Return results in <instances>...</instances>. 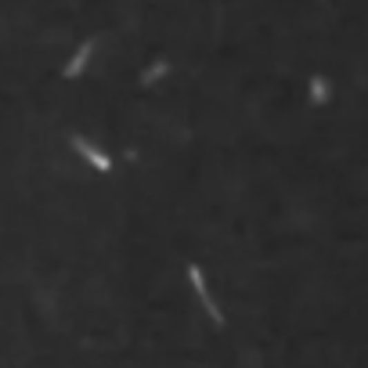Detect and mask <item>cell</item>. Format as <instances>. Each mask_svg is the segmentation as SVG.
<instances>
[{"label":"cell","mask_w":368,"mask_h":368,"mask_svg":"<svg viewBox=\"0 0 368 368\" xmlns=\"http://www.w3.org/2000/svg\"><path fill=\"white\" fill-rule=\"evenodd\" d=\"M72 148H76L79 155H84L87 163H90L94 170H98V173H108V170H112V159H108V155H105L98 145H90L87 137H72Z\"/></svg>","instance_id":"obj_2"},{"label":"cell","mask_w":368,"mask_h":368,"mask_svg":"<svg viewBox=\"0 0 368 368\" xmlns=\"http://www.w3.org/2000/svg\"><path fill=\"white\" fill-rule=\"evenodd\" d=\"M311 101H314L318 108L332 101V84H329L325 76H314V79H311Z\"/></svg>","instance_id":"obj_4"},{"label":"cell","mask_w":368,"mask_h":368,"mask_svg":"<svg viewBox=\"0 0 368 368\" xmlns=\"http://www.w3.org/2000/svg\"><path fill=\"white\" fill-rule=\"evenodd\" d=\"M163 76H170V61H166V58H155L152 66H148L145 72H141V84H145V87H152V84H159V79H163Z\"/></svg>","instance_id":"obj_5"},{"label":"cell","mask_w":368,"mask_h":368,"mask_svg":"<svg viewBox=\"0 0 368 368\" xmlns=\"http://www.w3.org/2000/svg\"><path fill=\"white\" fill-rule=\"evenodd\" d=\"M94 47H98V40H87V43H79L76 47V55H72V61L66 66V76L72 79V76H79L87 69V61H90V55H94Z\"/></svg>","instance_id":"obj_3"},{"label":"cell","mask_w":368,"mask_h":368,"mask_svg":"<svg viewBox=\"0 0 368 368\" xmlns=\"http://www.w3.org/2000/svg\"><path fill=\"white\" fill-rule=\"evenodd\" d=\"M188 278H191V285H195V296L202 300L206 314H210L217 325H224V318H220V307H217V300L210 296V285H206V275L199 271V264H191V267H188Z\"/></svg>","instance_id":"obj_1"}]
</instances>
